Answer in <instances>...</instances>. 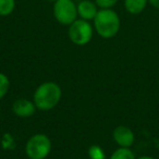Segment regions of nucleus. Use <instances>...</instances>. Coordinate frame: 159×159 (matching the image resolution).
<instances>
[{"mask_svg": "<svg viewBox=\"0 0 159 159\" xmlns=\"http://www.w3.org/2000/svg\"><path fill=\"white\" fill-rule=\"evenodd\" d=\"M61 87L55 82H44L35 89L33 102L36 109L40 111H49L58 106L61 100Z\"/></svg>", "mask_w": 159, "mask_h": 159, "instance_id": "f257e3e1", "label": "nucleus"}, {"mask_svg": "<svg viewBox=\"0 0 159 159\" xmlns=\"http://www.w3.org/2000/svg\"><path fill=\"white\" fill-rule=\"evenodd\" d=\"M93 21L95 32L105 39L115 37L121 27L119 14L112 9H99Z\"/></svg>", "mask_w": 159, "mask_h": 159, "instance_id": "f03ea898", "label": "nucleus"}, {"mask_svg": "<svg viewBox=\"0 0 159 159\" xmlns=\"http://www.w3.org/2000/svg\"><path fill=\"white\" fill-rule=\"evenodd\" d=\"M51 139L43 133L34 134L25 144V154L29 159H45L51 152Z\"/></svg>", "mask_w": 159, "mask_h": 159, "instance_id": "7ed1b4c3", "label": "nucleus"}, {"mask_svg": "<svg viewBox=\"0 0 159 159\" xmlns=\"http://www.w3.org/2000/svg\"><path fill=\"white\" fill-rule=\"evenodd\" d=\"M94 35V26L89 21L83 19H76L71 25H69L68 36L70 40L76 46H84L92 40Z\"/></svg>", "mask_w": 159, "mask_h": 159, "instance_id": "20e7f679", "label": "nucleus"}, {"mask_svg": "<svg viewBox=\"0 0 159 159\" xmlns=\"http://www.w3.org/2000/svg\"><path fill=\"white\" fill-rule=\"evenodd\" d=\"M53 16L61 25H71L77 19V5L73 0H57L53 2Z\"/></svg>", "mask_w": 159, "mask_h": 159, "instance_id": "39448f33", "label": "nucleus"}, {"mask_svg": "<svg viewBox=\"0 0 159 159\" xmlns=\"http://www.w3.org/2000/svg\"><path fill=\"white\" fill-rule=\"evenodd\" d=\"M112 139L119 147L131 148L134 144V132L126 125H118L112 131Z\"/></svg>", "mask_w": 159, "mask_h": 159, "instance_id": "423d86ee", "label": "nucleus"}, {"mask_svg": "<svg viewBox=\"0 0 159 159\" xmlns=\"http://www.w3.org/2000/svg\"><path fill=\"white\" fill-rule=\"evenodd\" d=\"M36 106L33 100L26 99V98H20L16 99L12 104V111L19 118H30L35 113Z\"/></svg>", "mask_w": 159, "mask_h": 159, "instance_id": "0eeeda50", "label": "nucleus"}, {"mask_svg": "<svg viewBox=\"0 0 159 159\" xmlns=\"http://www.w3.org/2000/svg\"><path fill=\"white\" fill-rule=\"evenodd\" d=\"M98 12V7L95 1L92 0H81L77 3V14L80 19L91 21L94 20Z\"/></svg>", "mask_w": 159, "mask_h": 159, "instance_id": "6e6552de", "label": "nucleus"}, {"mask_svg": "<svg viewBox=\"0 0 159 159\" xmlns=\"http://www.w3.org/2000/svg\"><path fill=\"white\" fill-rule=\"evenodd\" d=\"M148 0H124V8L130 14H139L145 10Z\"/></svg>", "mask_w": 159, "mask_h": 159, "instance_id": "1a4fd4ad", "label": "nucleus"}, {"mask_svg": "<svg viewBox=\"0 0 159 159\" xmlns=\"http://www.w3.org/2000/svg\"><path fill=\"white\" fill-rule=\"evenodd\" d=\"M109 159H136L131 148L119 147L110 155Z\"/></svg>", "mask_w": 159, "mask_h": 159, "instance_id": "9d476101", "label": "nucleus"}, {"mask_svg": "<svg viewBox=\"0 0 159 159\" xmlns=\"http://www.w3.org/2000/svg\"><path fill=\"white\" fill-rule=\"evenodd\" d=\"M16 9V0H0V16H8Z\"/></svg>", "mask_w": 159, "mask_h": 159, "instance_id": "9b49d317", "label": "nucleus"}, {"mask_svg": "<svg viewBox=\"0 0 159 159\" xmlns=\"http://www.w3.org/2000/svg\"><path fill=\"white\" fill-rule=\"evenodd\" d=\"M10 89V80L5 73L0 72V100L8 94Z\"/></svg>", "mask_w": 159, "mask_h": 159, "instance_id": "f8f14e48", "label": "nucleus"}, {"mask_svg": "<svg viewBox=\"0 0 159 159\" xmlns=\"http://www.w3.org/2000/svg\"><path fill=\"white\" fill-rule=\"evenodd\" d=\"M89 156L91 159H105L106 158L104 149L98 145H93V146L89 147Z\"/></svg>", "mask_w": 159, "mask_h": 159, "instance_id": "ddd939ff", "label": "nucleus"}, {"mask_svg": "<svg viewBox=\"0 0 159 159\" xmlns=\"http://www.w3.org/2000/svg\"><path fill=\"white\" fill-rule=\"evenodd\" d=\"M117 2L118 0H95V3L99 9H112Z\"/></svg>", "mask_w": 159, "mask_h": 159, "instance_id": "4468645a", "label": "nucleus"}, {"mask_svg": "<svg viewBox=\"0 0 159 159\" xmlns=\"http://www.w3.org/2000/svg\"><path fill=\"white\" fill-rule=\"evenodd\" d=\"M148 3L152 7H154L155 9L159 10V0H148Z\"/></svg>", "mask_w": 159, "mask_h": 159, "instance_id": "2eb2a0df", "label": "nucleus"}, {"mask_svg": "<svg viewBox=\"0 0 159 159\" xmlns=\"http://www.w3.org/2000/svg\"><path fill=\"white\" fill-rule=\"evenodd\" d=\"M136 159H155L154 157H152V156H141V157H139V158H136Z\"/></svg>", "mask_w": 159, "mask_h": 159, "instance_id": "dca6fc26", "label": "nucleus"}, {"mask_svg": "<svg viewBox=\"0 0 159 159\" xmlns=\"http://www.w3.org/2000/svg\"><path fill=\"white\" fill-rule=\"evenodd\" d=\"M46 1H52V2H55V1H57V0H46Z\"/></svg>", "mask_w": 159, "mask_h": 159, "instance_id": "f3484780", "label": "nucleus"}]
</instances>
